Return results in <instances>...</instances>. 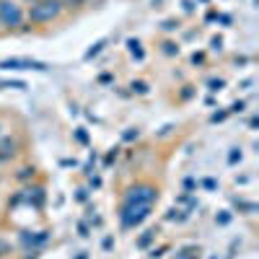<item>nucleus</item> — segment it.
<instances>
[{"mask_svg":"<svg viewBox=\"0 0 259 259\" xmlns=\"http://www.w3.org/2000/svg\"><path fill=\"white\" fill-rule=\"evenodd\" d=\"M150 207L153 205H140V202H124L122 207V226L124 228H133V226H140L148 215H150Z\"/></svg>","mask_w":259,"mask_h":259,"instance_id":"nucleus-2","label":"nucleus"},{"mask_svg":"<svg viewBox=\"0 0 259 259\" xmlns=\"http://www.w3.org/2000/svg\"><path fill=\"white\" fill-rule=\"evenodd\" d=\"M29 177H34V168H21L18 179H29Z\"/></svg>","mask_w":259,"mask_h":259,"instance_id":"nucleus-12","label":"nucleus"},{"mask_svg":"<svg viewBox=\"0 0 259 259\" xmlns=\"http://www.w3.org/2000/svg\"><path fill=\"white\" fill-rule=\"evenodd\" d=\"M78 259H85V254H80V256H78Z\"/></svg>","mask_w":259,"mask_h":259,"instance_id":"nucleus-15","label":"nucleus"},{"mask_svg":"<svg viewBox=\"0 0 259 259\" xmlns=\"http://www.w3.org/2000/svg\"><path fill=\"white\" fill-rule=\"evenodd\" d=\"M153 233H156V231H148V233H145V236H143V239H140V241H138V244H140V246H148V244H150V241H153Z\"/></svg>","mask_w":259,"mask_h":259,"instance_id":"nucleus-10","label":"nucleus"},{"mask_svg":"<svg viewBox=\"0 0 259 259\" xmlns=\"http://www.w3.org/2000/svg\"><path fill=\"white\" fill-rule=\"evenodd\" d=\"M31 3H36V0H31Z\"/></svg>","mask_w":259,"mask_h":259,"instance_id":"nucleus-16","label":"nucleus"},{"mask_svg":"<svg viewBox=\"0 0 259 259\" xmlns=\"http://www.w3.org/2000/svg\"><path fill=\"white\" fill-rule=\"evenodd\" d=\"M45 241H47V233H39V236L24 233V244H45Z\"/></svg>","mask_w":259,"mask_h":259,"instance_id":"nucleus-7","label":"nucleus"},{"mask_svg":"<svg viewBox=\"0 0 259 259\" xmlns=\"http://www.w3.org/2000/svg\"><path fill=\"white\" fill-rule=\"evenodd\" d=\"M62 13V0H36L29 11V18L34 24H47Z\"/></svg>","mask_w":259,"mask_h":259,"instance_id":"nucleus-1","label":"nucleus"},{"mask_svg":"<svg viewBox=\"0 0 259 259\" xmlns=\"http://www.w3.org/2000/svg\"><path fill=\"white\" fill-rule=\"evenodd\" d=\"M65 3H68V6H83L85 0H65Z\"/></svg>","mask_w":259,"mask_h":259,"instance_id":"nucleus-14","label":"nucleus"},{"mask_svg":"<svg viewBox=\"0 0 259 259\" xmlns=\"http://www.w3.org/2000/svg\"><path fill=\"white\" fill-rule=\"evenodd\" d=\"M133 91H135V94H148V85H145L143 80H135V83H133Z\"/></svg>","mask_w":259,"mask_h":259,"instance_id":"nucleus-8","label":"nucleus"},{"mask_svg":"<svg viewBox=\"0 0 259 259\" xmlns=\"http://www.w3.org/2000/svg\"><path fill=\"white\" fill-rule=\"evenodd\" d=\"M3 70H36V73H45L50 70L47 62H39V60H29V57H11V60H3L0 62Z\"/></svg>","mask_w":259,"mask_h":259,"instance_id":"nucleus-3","label":"nucleus"},{"mask_svg":"<svg viewBox=\"0 0 259 259\" xmlns=\"http://www.w3.org/2000/svg\"><path fill=\"white\" fill-rule=\"evenodd\" d=\"M163 47H166V50H163L166 55H177V52H179V47H174V45H171V41H166Z\"/></svg>","mask_w":259,"mask_h":259,"instance_id":"nucleus-11","label":"nucleus"},{"mask_svg":"<svg viewBox=\"0 0 259 259\" xmlns=\"http://www.w3.org/2000/svg\"><path fill=\"white\" fill-rule=\"evenodd\" d=\"M101 47H104V41H99V45H94V50H89V52H85V60H91L94 55H99V52H101Z\"/></svg>","mask_w":259,"mask_h":259,"instance_id":"nucleus-9","label":"nucleus"},{"mask_svg":"<svg viewBox=\"0 0 259 259\" xmlns=\"http://www.w3.org/2000/svg\"><path fill=\"white\" fill-rule=\"evenodd\" d=\"M158 200V192L156 187H150V184H138L127 192V197L124 202H140V205H153Z\"/></svg>","mask_w":259,"mask_h":259,"instance_id":"nucleus-4","label":"nucleus"},{"mask_svg":"<svg viewBox=\"0 0 259 259\" xmlns=\"http://www.w3.org/2000/svg\"><path fill=\"white\" fill-rule=\"evenodd\" d=\"M21 21H24V13H21V8L13 3V0H0V24L13 29L18 26Z\"/></svg>","mask_w":259,"mask_h":259,"instance_id":"nucleus-5","label":"nucleus"},{"mask_svg":"<svg viewBox=\"0 0 259 259\" xmlns=\"http://www.w3.org/2000/svg\"><path fill=\"white\" fill-rule=\"evenodd\" d=\"M13 140H3L0 143V158H8V156H13Z\"/></svg>","mask_w":259,"mask_h":259,"instance_id":"nucleus-6","label":"nucleus"},{"mask_svg":"<svg viewBox=\"0 0 259 259\" xmlns=\"http://www.w3.org/2000/svg\"><path fill=\"white\" fill-rule=\"evenodd\" d=\"M210 85H212V91H218L221 85H223V80H210Z\"/></svg>","mask_w":259,"mask_h":259,"instance_id":"nucleus-13","label":"nucleus"}]
</instances>
